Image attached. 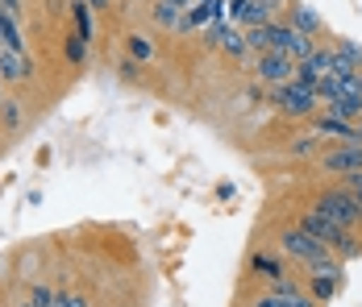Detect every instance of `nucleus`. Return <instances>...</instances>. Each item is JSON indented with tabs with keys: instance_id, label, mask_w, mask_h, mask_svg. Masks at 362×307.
I'll use <instances>...</instances> for the list:
<instances>
[{
	"instance_id": "nucleus-1",
	"label": "nucleus",
	"mask_w": 362,
	"mask_h": 307,
	"mask_svg": "<svg viewBox=\"0 0 362 307\" xmlns=\"http://www.w3.org/2000/svg\"><path fill=\"white\" fill-rule=\"evenodd\" d=\"M300 229H304V233H313L321 245H329V253H333L337 262H350V258H358V241H354V233H350V229H341L337 220L321 216L317 207H308V212L300 216Z\"/></svg>"
},
{
	"instance_id": "nucleus-2",
	"label": "nucleus",
	"mask_w": 362,
	"mask_h": 307,
	"mask_svg": "<svg viewBox=\"0 0 362 307\" xmlns=\"http://www.w3.org/2000/svg\"><path fill=\"white\" fill-rule=\"evenodd\" d=\"M313 207H317L321 216H329V220H337L341 229H350V233L362 224V204L350 187H329V191H321Z\"/></svg>"
},
{
	"instance_id": "nucleus-3",
	"label": "nucleus",
	"mask_w": 362,
	"mask_h": 307,
	"mask_svg": "<svg viewBox=\"0 0 362 307\" xmlns=\"http://www.w3.org/2000/svg\"><path fill=\"white\" fill-rule=\"evenodd\" d=\"M279 249H284L288 258H296L300 266H308V262H317V258H325L329 253V245H321L313 233H304L300 224H291V229L279 233Z\"/></svg>"
},
{
	"instance_id": "nucleus-4",
	"label": "nucleus",
	"mask_w": 362,
	"mask_h": 307,
	"mask_svg": "<svg viewBox=\"0 0 362 307\" xmlns=\"http://www.w3.org/2000/svg\"><path fill=\"white\" fill-rule=\"evenodd\" d=\"M275 108H279L284 116H313L317 92H308V88H300V83H284V88H275Z\"/></svg>"
},
{
	"instance_id": "nucleus-5",
	"label": "nucleus",
	"mask_w": 362,
	"mask_h": 307,
	"mask_svg": "<svg viewBox=\"0 0 362 307\" xmlns=\"http://www.w3.org/2000/svg\"><path fill=\"white\" fill-rule=\"evenodd\" d=\"M321 171L325 174H354L362 171V145L358 141H346L337 150H325L321 154Z\"/></svg>"
},
{
	"instance_id": "nucleus-6",
	"label": "nucleus",
	"mask_w": 362,
	"mask_h": 307,
	"mask_svg": "<svg viewBox=\"0 0 362 307\" xmlns=\"http://www.w3.org/2000/svg\"><path fill=\"white\" fill-rule=\"evenodd\" d=\"M254 75L262 79V83H275V88H284L296 79V63H291L288 54H258V63H254Z\"/></svg>"
},
{
	"instance_id": "nucleus-7",
	"label": "nucleus",
	"mask_w": 362,
	"mask_h": 307,
	"mask_svg": "<svg viewBox=\"0 0 362 307\" xmlns=\"http://www.w3.org/2000/svg\"><path fill=\"white\" fill-rule=\"evenodd\" d=\"M225 13H229V21H242V25H271V8H267V0H229L225 4Z\"/></svg>"
},
{
	"instance_id": "nucleus-8",
	"label": "nucleus",
	"mask_w": 362,
	"mask_h": 307,
	"mask_svg": "<svg viewBox=\"0 0 362 307\" xmlns=\"http://www.w3.org/2000/svg\"><path fill=\"white\" fill-rule=\"evenodd\" d=\"M34 79V59L17 50H0V83H30Z\"/></svg>"
},
{
	"instance_id": "nucleus-9",
	"label": "nucleus",
	"mask_w": 362,
	"mask_h": 307,
	"mask_svg": "<svg viewBox=\"0 0 362 307\" xmlns=\"http://www.w3.org/2000/svg\"><path fill=\"white\" fill-rule=\"evenodd\" d=\"M209 42L221 46L229 59H242V54L250 50V46H246V34H242V30H233V25H225V21H217V25L209 30Z\"/></svg>"
},
{
	"instance_id": "nucleus-10",
	"label": "nucleus",
	"mask_w": 362,
	"mask_h": 307,
	"mask_svg": "<svg viewBox=\"0 0 362 307\" xmlns=\"http://www.w3.org/2000/svg\"><path fill=\"white\" fill-rule=\"evenodd\" d=\"M329 116H337V121H362V92L358 88H350V92H341L337 100H329Z\"/></svg>"
},
{
	"instance_id": "nucleus-11",
	"label": "nucleus",
	"mask_w": 362,
	"mask_h": 307,
	"mask_svg": "<svg viewBox=\"0 0 362 307\" xmlns=\"http://www.w3.org/2000/svg\"><path fill=\"white\" fill-rule=\"evenodd\" d=\"M0 50H17V54H30V50H25V30H21V25H17V21L4 13V8H0Z\"/></svg>"
},
{
	"instance_id": "nucleus-12",
	"label": "nucleus",
	"mask_w": 362,
	"mask_h": 307,
	"mask_svg": "<svg viewBox=\"0 0 362 307\" xmlns=\"http://www.w3.org/2000/svg\"><path fill=\"white\" fill-rule=\"evenodd\" d=\"M250 274L254 278H267V282H275V278H284V262L275 258V253H250Z\"/></svg>"
},
{
	"instance_id": "nucleus-13",
	"label": "nucleus",
	"mask_w": 362,
	"mask_h": 307,
	"mask_svg": "<svg viewBox=\"0 0 362 307\" xmlns=\"http://www.w3.org/2000/svg\"><path fill=\"white\" fill-rule=\"evenodd\" d=\"M180 17H183V8L171 4V0H154V8H150V21L158 30H180Z\"/></svg>"
},
{
	"instance_id": "nucleus-14",
	"label": "nucleus",
	"mask_w": 362,
	"mask_h": 307,
	"mask_svg": "<svg viewBox=\"0 0 362 307\" xmlns=\"http://www.w3.org/2000/svg\"><path fill=\"white\" fill-rule=\"evenodd\" d=\"M291 30H300V34H308V37L321 34V17H317L308 4H296V8H291Z\"/></svg>"
},
{
	"instance_id": "nucleus-15",
	"label": "nucleus",
	"mask_w": 362,
	"mask_h": 307,
	"mask_svg": "<svg viewBox=\"0 0 362 307\" xmlns=\"http://www.w3.org/2000/svg\"><path fill=\"white\" fill-rule=\"evenodd\" d=\"M71 17H75V34L83 37V42H92V37H96V17H92V8H88L83 0H75Z\"/></svg>"
},
{
	"instance_id": "nucleus-16",
	"label": "nucleus",
	"mask_w": 362,
	"mask_h": 307,
	"mask_svg": "<svg viewBox=\"0 0 362 307\" xmlns=\"http://www.w3.org/2000/svg\"><path fill=\"white\" fill-rule=\"evenodd\" d=\"M250 307H317V303H313L308 295H271V291H267V295H258Z\"/></svg>"
},
{
	"instance_id": "nucleus-17",
	"label": "nucleus",
	"mask_w": 362,
	"mask_h": 307,
	"mask_svg": "<svg viewBox=\"0 0 362 307\" xmlns=\"http://www.w3.org/2000/svg\"><path fill=\"white\" fill-rule=\"evenodd\" d=\"M317 137H341V141H354V125L337 121V116H321L317 121Z\"/></svg>"
},
{
	"instance_id": "nucleus-18",
	"label": "nucleus",
	"mask_w": 362,
	"mask_h": 307,
	"mask_svg": "<svg viewBox=\"0 0 362 307\" xmlns=\"http://www.w3.org/2000/svg\"><path fill=\"white\" fill-rule=\"evenodd\" d=\"M304 270H308L304 278H337V274H341V262H337L333 253H325V258H317V262H308Z\"/></svg>"
},
{
	"instance_id": "nucleus-19",
	"label": "nucleus",
	"mask_w": 362,
	"mask_h": 307,
	"mask_svg": "<svg viewBox=\"0 0 362 307\" xmlns=\"http://www.w3.org/2000/svg\"><path fill=\"white\" fill-rule=\"evenodd\" d=\"M21 121H25V104L21 100L0 104V125H4V129H21Z\"/></svg>"
},
{
	"instance_id": "nucleus-20",
	"label": "nucleus",
	"mask_w": 362,
	"mask_h": 307,
	"mask_svg": "<svg viewBox=\"0 0 362 307\" xmlns=\"http://www.w3.org/2000/svg\"><path fill=\"white\" fill-rule=\"evenodd\" d=\"M308 287H313V303H329L337 295V278H308Z\"/></svg>"
},
{
	"instance_id": "nucleus-21",
	"label": "nucleus",
	"mask_w": 362,
	"mask_h": 307,
	"mask_svg": "<svg viewBox=\"0 0 362 307\" xmlns=\"http://www.w3.org/2000/svg\"><path fill=\"white\" fill-rule=\"evenodd\" d=\"M129 59H134V63H150V59H154V46H150V37L129 34Z\"/></svg>"
},
{
	"instance_id": "nucleus-22",
	"label": "nucleus",
	"mask_w": 362,
	"mask_h": 307,
	"mask_svg": "<svg viewBox=\"0 0 362 307\" xmlns=\"http://www.w3.org/2000/svg\"><path fill=\"white\" fill-rule=\"evenodd\" d=\"M246 46L258 50V54H267V50H271V25H254V30H246Z\"/></svg>"
},
{
	"instance_id": "nucleus-23",
	"label": "nucleus",
	"mask_w": 362,
	"mask_h": 307,
	"mask_svg": "<svg viewBox=\"0 0 362 307\" xmlns=\"http://www.w3.org/2000/svg\"><path fill=\"white\" fill-rule=\"evenodd\" d=\"M54 299H59V291H50V287H30V307H54Z\"/></svg>"
},
{
	"instance_id": "nucleus-24",
	"label": "nucleus",
	"mask_w": 362,
	"mask_h": 307,
	"mask_svg": "<svg viewBox=\"0 0 362 307\" xmlns=\"http://www.w3.org/2000/svg\"><path fill=\"white\" fill-rule=\"evenodd\" d=\"M67 59H71V63H83V59H88V42L79 34H67Z\"/></svg>"
},
{
	"instance_id": "nucleus-25",
	"label": "nucleus",
	"mask_w": 362,
	"mask_h": 307,
	"mask_svg": "<svg viewBox=\"0 0 362 307\" xmlns=\"http://www.w3.org/2000/svg\"><path fill=\"white\" fill-rule=\"evenodd\" d=\"M271 295H304V291H300V282H296V278L284 274V278H275V282H271Z\"/></svg>"
},
{
	"instance_id": "nucleus-26",
	"label": "nucleus",
	"mask_w": 362,
	"mask_h": 307,
	"mask_svg": "<svg viewBox=\"0 0 362 307\" xmlns=\"http://www.w3.org/2000/svg\"><path fill=\"white\" fill-rule=\"evenodd\" d=\"M54 307H92V299L88 295H71V291H59Z\"/></svg>"
},
{
	"instance_id": "nucleus-27",
	"label": "nucleus",
	"mask_w": 362,
	"mask_h": 307,
	"mask_svg": "<svg viewBox=\"0 0 362 307\" xmlns=\"http://www.w3.org/2000/svg\"><path fill=\"white\" fill-rule=\"evenodd\" d=\"M337 54H341V59H350V63L362 71V46H358V42H341V46H337Z\"/></svg>"
},
{
	"instance_id": "nucleus-28",
	"label": "nucleus",
	"mask_w": 362,
	"mask_h": 307,
	"mask_svg": "<svg viewBox=\"0 0 362 307\" xmlns=\"http://www.w3.org/2000/svg\"><path fill=\"white\" fill-rule=\"evenodd\" d=\"M317 141H321L317 133H308V137H296V141H291V150H296V154L304 158V154H313V150H317Z\"/></svg>"
},
{
	"instance_id": "nucleus-29",
	"label": "nucleus",
	"mask_w": 362,
	"mask_h": 307,
	"mask_svg": "<svg viewBox=\"0 0 362 307\" xmlns=\"http://www.w3.org/2000/svg\"><path fill=\"white\" fill-rule=\"evenodd\" d=\"M346 187H350V191H354V195H362V171L346 174Z\"/></svg>"
},
{
	"instance_id": "nucleus-30",
	"label": "nucleus",
	"mask_w": 362,
	"mask_h": 307,
	"mask_svg": "<svg viewBox=\"0 0 362 307\" xmlns=\"http://www.w3.org/2000/svg\"><path fill=\"white\" fill-rule=\"evenodd\" d=\"M83 4H88V8H109L112 0H83Z\"/></svg>"
},
{
	"instance_id": "nucleus-31",
	"label": "nucleus",
	"mask_w": 362,
	"mask_h": 307,
	"mask_svg": "<svg viewBox=\"0 0 362 307\" xmlns=\"http://www.w3.org/2000/svg\"><path fill=\"white\" fill-rule=\"evenodd\" d=\"M354 141H358V145H362V121H358V125H354Z\"/></svg>"
},
{
	"instance_id": "nucleus-32",
	"label": "nucleus",
	"mask_w": 362,
	"mask_h": 307,
	"mask_svg": "<svg viewBox=\"0 0 362 307\" xmlns=\"http://www.w3.org/2000/svg\"><path fill=\"white\" fill-rule=\"evenodd\" d=\"M354 88H358V92H362V71H358V79H354Z\"/></svg>"
},
{
	"instance_id": "nucleus-33",
	"label": "nucleus",
	"mask_w": 362,
	"mask_h": 307,
	"mask_svg": "<svg viewBox=\"0 0 362 307\" xmlns=\"http://www.w3.org/2000/svg\"><path fill=\"white\" fill-rule=\"evenodd\" d=\"M4 100H8V96H4V83H0V104H4Z\"/></svg>"
},
{
	"instance_id": "nucleus-34",
	"label": "nucleus",
	"mask_w": 362,
	"mask_h": 307,
	"mask_svg": "<svg viewBox=\"0 0 362 307\" xmlns=\"http://www.w3.org/2000/svg\"><path fill=\"white\" fill-rule=\"evenodd\" d=\"M358 204H362V195H358Z\"/></svg>"
}]
</instances>
